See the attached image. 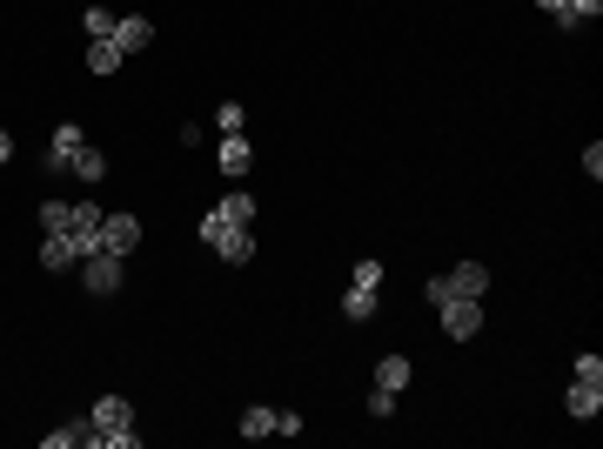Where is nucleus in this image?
<instances>
[{"mask_svg": "<svg viewBox=\"0 0 603 449\" xmlns=\"http://www.w3.org/2000/svg\"><path fill=\"white\" fill-rule=\"evenodd\" d=\"M369 416L389 423V416H396V389H369Z\"/></svg>", "mask_w": 603, "mask_h": 449, "instance_id": "nucleus-26", "label": "nucleus"}, {"mask_svg": "<svg viewBox=\"0 0 603 449\" xmlns=\"http://www.w3.org/2000/svg\"><path fill=\"white\" fill-rule=\"evenodd\" d=\"M275 436H302V409H275Z\"/></svg>", "mask_w": 603, "mask_h": 449, "instance_id": "nucleus-27", "label": "nucleus"}, {"mask_svg": "<svg viewBox=\"0 0 603 449\" xmlns=\"http://www.w3.org/2000/svg\"><path fill=\"white\" fill-rule=\"evenodd\" d=\"M215 128H222V135H242V128H248V108H242V101H222V108H215Z\"/></svg>", "mask_w": 603, "mask_h": 449, "instance_id": "nucleus-22", "label": "nucleus"}, {"mask_svg": "<svg viewBox=\"0 0 603 449\" xmlns=\"http://www.w3.org/2000/svg\"><path fill=\"white\" fill-rule=\"evenodd\" d=\"M536 7H543V14H550V21H557L563 7H570V0H536Z\"/></svg>", "mask_w": 603, "mask_h": 449, "instance_id": "nucleus-29", "label": "nucleus"}, {"mask_svg": "<svg viewBox=\"0 0 603 449\" xmlns=\"http://www.w3.org/2000/svg\"><path fill=\"white\" fill-rule=\"evenodd\" d=\"M215 215H222V222H235V228H255V195H242V188H235V195H222V202H215Z\"/></svg>", "mask_w": 603, "mask_h": 449, "instance_id": "nucleus-15", "label": "nucleus"}, {"mask_svg": "<svg viewBox=\"0 0 603 449\" xmlns=\"http://www.w3.org/2000/svg\"><path fill=\"white\" fill-rule=\"evenodd\" d=\"M443 282H449V295H476V302L490 295V269H483V262H456Z\"/></svg>", "mask_w": 603, "mask_h": 449, "instance_id": "nucleus-10", "label": "nucleus"}, {"mask_svg": "<svg viewBox=\"0 0 603 449\" xmlns=\"http://www.w3.org/2000/svg\"><path fill=\"white\" fill-rule=\"evenodd\" d=\"M570 376H583V382H603V356H597V349H583V356L570 362Z\"/></svg>", "mask_w": 603, "mask_h": 449, "instance_id": "nucleus-25", "label": "nucleus"}, {"mask_svg": "<svg viewBox=\"0 0 603 449\" xmlns=\"http://www.w3.org/2000/svg\"><path fill=\"white\" fill-rule=\"evenodd\" d=\"M94 449H141V429H94Z\"/></svg>", "mask_w": 603, "mask_h": 449, "instance_id": "nucleus-21", "label": "nucleus"}, {"mask_svg": "<svg viewBox=\"0 0 603 449\" xmlns=\"http://www.w3.org/2000/svg\"><path fill=\"white\" fill-rule=\"evenodd\" d=\"M121 61H128V54H121V47H114V41H88V68L101 74V81H108V74L121 68Z\"/></svg>", "mask_w": 603, "mask_h": 449, "instance_id": "nucleus-19", "label": "nucleus"}, {"mask_svg": "<svg viewBox=\"0 0 603 449\" xmlns=\"http://www.w3.org/2000/svg\"><path fill=\"white\" fill-rule=\"evenodd\" d=\"M108 41L121 47V54H148V47H155V21H148V14H121Z\"/></svg>", "mask_w": 603, "mask_h": 449, "instance_id": "nucleus-6", "label": "nucleus"}, {"mask_svg": "<svg viewBox=\"0 0 603 449\" xmlns=\"http://www.w3.org/2000/svg\"><path fill=\"white\" fill-rule=\"evenodd\" d=\"M7 155H14V141H7V128H0V168H7Z\"/></svg>", "mask_w": 603, "mask_h": 449, "instance_id": "nucleus-30", "label": "nucleus"}, {"mask_svg": "<svg viewBox=\"0 0 603 449\" xmlns=\"http://www.w3.org/2000/svg\"><path fill=\"white\" fill-rule=\"evenodd\" d=\"M88 423H94V429H128V423H134V403H128V396H94Z\"/></svg>", "mask_w": 603, "mask_h": 449, "instance_id": "nucleus-11", "label": "nucleus"}, {"mask_svg": "<svg viewBox=\"0 0 603 449\" xmlns=\"http://www.w3.org/2000/svg\"><path fill=\"white\" fill-rule=\"evenodd\" d=\"M563 409H570V416H577V423H597L603 416V382H570V389H563Z\"/></svg>", "mask_w": 603, "mask_h": 449, "instance_id": "nucleus-7", "label": "nucleus"}, {"mask_svg": "<svg viewBox=\"0 0 603 449\" xmlns=\"http://www.w3.org/2000/svg\"><path fill=\"white\" fill-rule=\"evenodd\" d=\"M409 376H416V369H409V356H382L376 362V389H396V396H402V389H409Z\"/></svg>", "mask_w": 603, "mask_h": 449, "instance_id": "nucleus-16", "label": "nucleus"}, {"mask_svg": "<svg viewBox=\"0 0 603 449\" xmlns=\"http://www.w3.org/2000/svg\"><path fill=\"white\" fill-rule=\"evenodd\" d=\"M47 449H94V423L81 416V423H61V429H47Z\"/></svg>", "mask_w": 603, "mask_h": 449, "instance_id": "nucleus-14", "label": "nucleus"}, {"mask_svg": "<svg viewBox=\"0 0 603 449\" xmlns=\"http://www.w3.org/2000/svg\"><path fill=\"white\" fill-rule=\"evenodd\" d=\"M67 175L88 181V188H101V181H108V155H101L94 141H81V155H74V168H67Z\"/></svg>", "mask_w": 603, "mask_h": 449, "instance_id": "nucleus-12", "label": "nucleus"}, {"mask_svg": "<svg viewBox=\"0 0 603 449\" xmlns=\"http://www.w3.org/2000/svg\"><path fill=\"white\" fill-rule=\"evenodd\" d=\"M41 269H54V275L81 269V248H74V235H41Z\"/></svg>", "mask_w": 603, "mask_h": 449, "instance_id": "nucleus-9", "label": "nucleus"}, {"mask_svg": "<svg viewBox=\"0 0 603 449\" xmlns=\"http://www.w3.org/2000/svg\"><path fill=\"white\" fill-rule=\"evenodd\" d=\"M349 282H356V289H382V262H376V255H369V262H356V269H349Z\"/></svg>", "mask_w": 603, "mask_h": 449, "instance_id": "nucleus-24", "label": "nucleus"}, {"mask_svg": "<svg viewBox=\"0 0 603 449\" xmlns=\"http://www.w3.org/2000/svg\"><path fill=\"white\" fill-rule=\"evenodd\" d=\"M376 302H382V289H342V322H376Z\"/></svg>", "mask_w": 603, "mask_h": 449, "instance_id": "nucleus-13", "label": "nucleus"}, {"mask_svg": "<svg viewBox=\"0 0 603 449\" xmlns=\"http://www.w3.org/2000/svg\"><path fill=\"white\" fill-rule=\"evenodd\" d=\"M583 175L603 181V141H590V148H583Z\"/></svg>", "mask_w": 603, "mask_h": 449, "instance_id": "nucleus-28", "label": "nucleus"}, {"mask_svg": "<svg viewBox=\"0 0 603 449\" xmlns=\"http://www.w3.org/2000/svg\"><path fill=\"white\" fill-rule=\"evenodd\" d=\"M81 141H88L81 121H54V135H47V175H67L74 155H81Z\"/></svg>", "mask_w": 603, "mask_h": 449, "instance_id": "nucleus-4", "label": "nucleus"}, {"mask_svg": "<svg viewBox=\"0 0 603 449\" xmlns=\"http://www.w3.org/2000/svg\"><path fill=\"white\" fill-rule=\"evenodd\" d=\"M436 315H443L449 342H469L476 329H483V302H476V295H449V302H436Z\"/></svg>", "mask_w": 603, "mask_h": 449, "instance_id": "nucleus-2", "label": "nucleus"}, {"mask_svg": "<svg viewBox=\"0 0 603 449\" xmlns=\"http://www.w3.org/2000/svg\"><path fill=\"white\" fill-rule=\"evenodd\" d=\"M81 282H88V295H114L121 282H128V269H121V255L94 248V255H81Z\"/></svg>", "mask_w": 603, "mask_h": 449, "instance_id": "nucleus-3", "label": "nucleus"}, {"mask_svg": "<svg viewBox=\"0 0 603 449\" xmlns=\"http://www.w3.org/2000/svg\"><path fill=\"white\" fill-rule=\"evenodd\" d=\"M81 27H88V41H108V34H114V14H108V7H88V14H81Z\"/></svg>", "mask_w": 603, "mask_h": 449, "instance_id": "nucleus-23", "label": "nucleus"}, {"mask_svg": "<svg viewBox=\"0 0 603 449\" xmlns=\"http://www.w3.org/2000/svg\"><path fill=\"white\" fill-rule=\"evenodd\" d=\"M101 248L128 262L134 248H141V215H101Z\"/></svg>", "mask_w": 603, "mask_h": 449, "instance_id": "nucleus-5", "label": "nucleus"}, {"mask_svg": "<svg viewBox=\"0 0 603 449\" xmlns=\"http://www.w3.org/2000/svg\"><path fill=\"white\" fill-rule=\"evenodd\" d=\"M215 168H222L228 181H242L248 168H255V148H248L242 135H222V141H215Z\"/></svg>", "mask_w": 603, "mask_h": 449, "instance_id": "nucleus-8", "label": "nucleus"}, {"mask_svg": "<svg viewBox=\"0 0 603 449\" xmlns=\"http://www.w3.org/2000/svg\"><path fill=\"white\" fill-rule=\"evenodd\" d=\"M242 436H248V443L275 436V409H268V403H248V409H242Z\"/></svg>", "mask_w": 603, "mask_h": 449, "instance_id": "nucleus-17", "label": "nucleus"}, {"mask_svg": "<svg viewBox=\"0 0 603 449\" xmlns=\"http://www.w3.org/2000/svg\"><path fill=\"white\" fill-rule=\"evenodd\" d=\"M597 14H603V0H570V7L557 14V27H563V34H577V27H583V21H597Z\"/></svg>", "mask_w": 603, "mask_h": 449, "instance_id": "nucleus-20", "label": "nucleus"}, {"mask_svg": "<svg viewBox=\"0 0 603 449\" xmlns=\"http://www.w3.org/2000/svg\"><path fill=\"white\" fill-rule=\"evenodd\" d=\"M67 222H74V202L47 195V202H41V235H67Z\"/></svg>", "mask_w": 603, "mask_h": 449, "instance_id": "nucleus-18", "label": "nucleus"}, {"mask_svg": "<svg viewBox=\"0 0 603 449\" xmlns=\"http://www.w3.org/2000/svg\"><path fill=\"white\" fill-rule=\"evenodd\" d=\"M195 235H201L208 248H215L222 262H255V228H235V222H222L215 208L201 215V228H195Z\"/></svg>", "mask_w": 603, "mask_h": 449, "instance_id": "nucleus-1", "label": "nucleus"}]
</instances>
